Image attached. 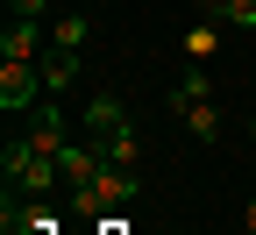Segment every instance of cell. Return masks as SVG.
Here are the masks:
<instances>
[{
	"label": "cell",
	"mask_w": 256,
	"mask_h": 235,
	"mask_svg": "<svg viewBox=\"0 0 256 235\" xmlns=\"http://www.w3.org/2000/svg\"><path fill=\"white\" fill-rule=\"evenodd\" d=\"M0 171H8V192H28V199H43L50 185H64V171H57V157H43L36 143H8L0 150Z\"/></svg>",
	"instance_id": "obj_1"
},
{
	"label": "cell",
	"mask_w": 256,
	"mask_h": 235,
	"mask_svg": "<svg viewBox=\"0 0 256 235\" xmlns=\"http://www.w3.org/2000/svg\"><path fill=\"white\" fill-rule=\"evenodd\" d=\"M36 93H43V64H28V57L0 64V114H36Z\"/></svg>",
	"instance_id": "obj_2"
},
{
	"label": "cell",
	"mask_w": 256,
	"mask_h": 235,
	"mask_svg": "<svg viewBox=\"0 0 256 235\" xmlns=\"http://www.w3.org/2000/svg\"><path fill=\"white\" fill-rule=\"evenodd\" d=\"M171 107H178V121H185L192 143H220V107L214 100H171Z\"/></svg>",
	"instance_id": "obj_3"
},
{
	"label": "cell",
	"mask_w": 256,
	"mask_h": 235,
	"mask_svg": "<svg viewBox=\"0 0 256 235\" xmlns=\"http://www.w3.org/2000/svg\"><path fill=\"white\" fill-rule=\"evenodd\" d=\"M57 171H64V185H72V192H78V185H92V178H100V171H107V157H100V150H92V143H72V150H64V157H57Z\"/></svg>",
	"instance_id": "obj_4"
},
{
	"label": "cell",
	"mask_w": 256,
	"mask_h": 235,
	"mask_svg": "<svg viewBox=\"0 0 256 235\" xmlns=\"http://www.w3.org/2000/svg\"><path fill=\"white\" fill-rule=\"evenodd\" d=\"M28 143H36L43 157H64V150H72V136H64V114H57V107H36V114H28Z\"/></svg>",
	"instance_id": "obj_5"
},
{
	"label": "cell",
	"mask_w": 256,
	"mask_h": 235,
	"mask_svg": "<svg viewBox=\"0 0 256 235\" xmlns=\"http://www.w3.org/2000/svg\"><path fill=\"white\" fill-rule=\"evenodd\" d=\"M92 150H100L114 171H136L142 164V143H136V128H107V136H92Z\"/></svg>",
	"instance_id": "obj_6"
},
{
	"label": "cell",
	"mask_w": 256,
	"mask_h": 235,
	"mask_svg": "<svg viewBox=\"0 0 256 235\" xmlns=\"http://www.w3.org/2000/svg\"><path fill=\"white\" fill-rule=\"evenodd\" d=\"M78 192L100 199V214H107V207H128V199H136V171H114V164H107V171L92 178V185H78Z\"/></svg>",
	"instance_id": "obj_7"
},
{
	"label": "cell",
	"mask_w": 256,
	"mask_h": 235,
	"mask_svg": "<svg viewBox=\"0 0 256 235\" xmlns=\"http://www.w3.org/2000/svg\"><path fill=\"white\" fill-rule=\"evenodd\" d=\"M43 36H50V29L43 22H8V36H0V57H28V64H36V50H43Z\"/></svg>",
	"instance_id": "obj_8"
},
{
	"label": "cell",
	"mask_w": 256,
	"mask_h": 235,
	"mask_svg": "<svg viewBox=\"0 0 256 235\" xmlns=\"http://www.w3.org/2000/svg\"><path fill=\"white\" fill-rule=\"evenodd\" d=\"M214 29H256V0H192Z\"/></svg>",
	"instance_id": "obj_9"
},
{
	"label": "cell",
	"mask_w": 256,
	"mask_h": 235,
	"mask_svg": "<svg viewBox=\"0 0 256 235\" xmlns=\"http://www.w3.org/2000/svg\"><path fill=\"white\" fill-rule=\"evenodd\" d=\"M86 128H92V136H107V128H128V107H121L114 93H92V100H86Z\"/></svg>",
	"instance_id": "obj_10"
},
{
	"label": "cell",
	"mask_w": 256,
	"mask_h": 235,
	"mask_svg": "<svg viewBox=\"0 0 256 235\" xmlns=\"http://www.w3.org/2000/svg\"><path fill=\"white\" fill-rule=\"evenodd\" d=\"M86 36H92V22H86L78 8H72V15H57V22H50V43H57V50H86Z\"/></svg>",
	"instance_id": "obj_11"
},
{
	"label": "cell",
	"mask_w": 256,
	"mask_h": 235,
	"mask_svg": "<svg viewBox=\"0 0 256 235\" xmlns=\"http://www.w3.org/2000/svg\"><path fill=\"white\" fill-rule=\"evenodd\" d=\"M171 100H214V79H206V64H192V72L171 86Z\"/></svg>",
	"instance_id": "obj_12"
},
{
	"label": "cell",
	"mask_w": 256,
	"mask_h": 235,
	"mask_svg": "<svg viewBox=\"0 0 256 235\" xmlns=\"http://www.w3.org/2000/svg\"><path fill=\"white\" fill-rule=\"evenodd\" d=\"M78 72V50H57V57H43V86H64Z\"/></svg>",
	"instance_id": "obj_13"
},
{
	"label": "cell",
	"mask_w": 256,
	"mask_h": 235,
	"mask_svg": "<svg viewBox=\"0 0 256 235\" xmlns=\"http://www.w3.org/2000/svg\"><path fill=\"white\" fill-rule=\"evenodd\" d=\"M214 43H220V36H214V22H200V29L185 36V57H214Z\"/></svg>",
	"instance_id": "obj_14"
},
{
	"label": "cell",
	"mask_w": 256,
	"mask_h": 235,
	"mask_svg": "<svg viewBox=\"0 0 256 235\" xmlns=\"http://www.w3.org/2000/svg\"><path fill=\"white\" fill-rule=\"evenodd\" d=\"M8 8H14L22 22H43V8H50V0H8Z\"/></svg>",
	"instance_id": "obj_15"
},
{
	"label": "cell",
	"mask_w": 256,
	"mask_h": 235,
	"mask_svg": "<svg viewBox=\"0 0 256 235\" xmlns=\"http://www.w3.org/2000/svg\"><path fill=\"white\" fill-rule=\"evenodd\" d=\"M242 235H256V199H249V207H242Z\"/></svg>",
	"instance_id": "obj_16"
},
{
	"label": "cell",
	"mask_w": 256,
	"mask_h": 235,
	"mask_svg": "<svg viewBox=\"0 0 256 235\" xmlns=\"http://www.w3.org/2000/svg\"><path fill=\"white\" fill-rule=\"evenodd\" d=\"M100 235H128V228H121V221H100Z\"/></svg>",
	"instance_id": "obj_17"
}]
</instances>
